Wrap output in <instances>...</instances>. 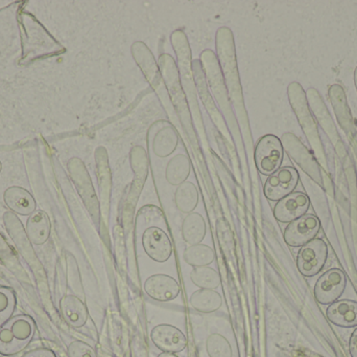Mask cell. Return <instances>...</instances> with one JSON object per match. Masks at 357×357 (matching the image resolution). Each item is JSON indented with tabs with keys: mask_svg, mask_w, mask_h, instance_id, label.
<instances>
[{
	"mask_svg": "<svg viewBox=\"0 0 357 357\" xmlns=\"http://www.w3.org/2000/svg\"><path fill=\"white\" fill-rule=\"evenodd\" d=\"M215 43L220 66L224 71V80L226 81L230 101L233 106L237 107L239 122L241 123L245 122V126L249 128V121H248L247 111L243 104V92H241V82H239L234 40H233L232 31L229 27H222L218 29Z\"/></svg>",
	"mask_w": 357,
	"mask_h": 357,
	"instance_id": "obj_1",
	"label": "cell"
},
{
	"mask_svg": "<svg viewBox=\"0 0 357 357\" xmlns=\"http://www.w3.org/2000/svg\"><path fill=\"white\" fill-rule=\"evenodd\" d=\"M132 54L134 60L137 63L139 68L142 69L144 77L148 80L149 83L154 88L155 92L158 96L163 108L167 111L169 119H175V110H174L173 102L171 96L167 92V86L163 81L160 68L153 56L152 52L146 43L142 41H135L132 45Z\"/></svg>",
	"mask_w": 357,
	"mask_h": 357,
	"instance_id": "obj_2",
	"label": "cell"
},
{
	"mask_svg": "<svg viewBox=\"0 0 357 357\" xmlns=\"http://www.w3.org/2000/svg\"><path fill=\"white\" fill-rule=\"evenodd\" d=\"M35 324L29 316L12 319L0 328V354L10 356L25 347L33 339Z\"/></svg>",
	"mask_w": 357,
	"mask_h": 357,
	"instance_id": "obj_3",
	"label": "cell"
},
{
	"mask_svg": "<svg viewBox=\"0 0 357 357\" xmlns=\"http://www.w3.org/2000/svg\"><path fill=\"white\" fill-rule=\"evenodd\" d=\"M283 145L278 136L266 134L258 140L254 150L256 168L262 175L270 176L282 165Z\"/></svg>",
	"mask_w": 357,
	"mask_h": 357,
	"instance_id": "obj_4",
	"label": "cell"
},
{
	"mask_svg": "<svg viewBox=\"0 0 357 357\" xmlns=\"http://www.w3.org/2000/svg\"><path fill=\"white\" fill-rule=\"evenodd\" d=\"M202 68L205 71L206 78H207L208 83L211 88L212 94L215 96L220 105V110L225 115L230 112L231 110L230 100H229L228 89L225 86V80L222 78V71H220V64H218V59L211 50H205L201 54Z\"/></svg>",
	"mask_w": 357,
	"mask_h": 357,
	"instance_id": "obj_5",
	"label": "cell"
},
{
	"mask_svg": "<svg viewBox=\"0 0 357 357\" xmlns=\"http://www.w3.org/2000/svg\"><path fill=\"white\" fill-rule=\"evenodd\" d=\"M328 249L324 240L314 238L301 247L297 256V268L306 278L318 275L324 268Z\"/></svg>",
	"mask_w": 357,
	"mask_h": 357,
	"instance_id": "obj_6",
	"label": "cell"
},
{
	"mask_svg": "<svg viewBox=\"0 0 357 357\" xmlns=\"http://www.w3.org/2000/svg\"><path fill=\"white\" fill-rule=\"evenodd\" d=\"M299 182V173L293 167L280 168L278 171L268 176L264 187V196L271 201L278 203L291 194Z\"/></svg>",
	"mask_w": 357,
	"mask_h": 357,
	"instance_id": "obj_7",
	"label": "cell"
},
{
	"mask_svg": "<svg viewBox=\"0 0 357 357\" xmlns=\"http://www.w3.org/2000/svg\"><path fill=\"white\" fill-rule=\"evenodd\" d=\"M346 275L340 268H331L325 272L314 287V297L323 305L335 303L346 289Z\"/></svg>",
	"mask_w": 357,
	"mask_h": 357,
	"instance_id": "obj_8",
	"label": "cell"
},
{
	"mask_svg": "<svg viewBox=\"0 0 357 357\" xmlns=\"http://www.w3.org/2000/svg\"><path fill=\"white\" fill-rule=\"evenodd\" d=\"M320 228L319 218L312 214H306L287 226L284 231V241L289 247H302L316 238Z\"/></svg>",
	"mask_w": 357,
	"mask_h": 357,
	"instance_id": "obj_9",
	"label": "cell"
},
{
	"mask_svg": "<svg viewBox=\"0 0 357 357\" xmlns=\"http://www.w3.org/2000/svg\"><path fill=\"white\" fill-rule=\"evenodd\" d=\"M142 245L146 255L154 261L163 263L171 259L173 245L169 235L158 226H150L142 234Z\"/></svg>",
	"mask_w": 357,
	"mask_h": 357,
	"instance_id": "obj_10",
	"label": "cell"
},
{
	"mask_svg": "<svg viewBox=\"0 0 357 357\" xmlns=\"http://www.w3.org/2000/svg\"><path fill=\"white\" fill-rule=\"evenodd\" d=\"M310 207V201L305 193L293 192L277 203L274 216L281 224H291L306 215Z\"/></svg>",
	"mask_w": 357,
	"mask_h": 357,
	"instance_id": "obj_11",
	"label": "cell"
},
{
	"mask_svg": "<svg viewBox=\"0 0 357 357\" xmlns=\"http://www.w3.org/2000/svg\"><path fill=\"white\" fill-rule=\"evenodd\" d=\"M192 69L195 86H197V92H199L202 101L205 104V108L207 109L210 117L214 122V125L220 130L225 140L229 142V144L232 145V138H231L230 132L227 128L226 122L224 121L213 101L210 98L209 92H208V87L206 85L205 79H204L203 68H202L201 62L199 60L192 61Z\"/></svg>",
	"mask_w": 357,
	"mask_h": 357,
	"instance_id": "obj_12",
	"label": "cell"
},
{
	"mask_svg": "<svg viewBox=\"0 0 357 357\" xmlns=\"http://www.w3.org/2000/svg\"><path fill=\"white\" fill-rule=\"evenodd\" d=\"M153 344L162 352L180 354L186 348L187 340L184 333L169 324H161L151 331Z\"/></svg>",
	"mask_w": 357,
	"mask_h": 357,
	"instance_id": "obj_13",
	"label": "cell"
},
{
	"mask_svg": "<svg viewBox=\"0 0 357 357\" xmlns=\"http://www.w3.org/2000/svg\"><path fill=\"white\" fill-rule=\"evenodd\" d=\"M144 291L151 299L158 302H169L175 300L180 293L178 281L167 275H154L144 283Z\"/></svg>",
	"mask_w": 357,
	"mask_h": 357,
	"instance_id": "obj_14",
	"label": "cell"
},
{
	"mask_svg": "<svg viewBox=\"0 0 357 357\" xmlns=\"http://www.w3.org/2000/svg\"><path fill=\"white\" fill-rule=\"evenodd\" d=\"M3 201L6 207L21 216H31L36 211V201L33 195L21 187H10L4 191Z\"/></svg>",
	"mask_w": 357,
	"mask_h": 357,
	"instance_id": "obj_15",
	"label": "cell"
},
{
	"mask_svg": "<svg viewBox=\"0 0 357 357\" xmlns=\"http://www.w3.org/2000/svg\"><path fill=\"white\" fill-rule=\"evenodd\" d=\"M60 309L64 320L75 328H81L87 323V306L77 296H65L61 300Z\"/></svg>",
	"mask_w": 357,
	"mask_h": 357,
	"instance_id": "obj_16",
	"label": "cell"
},
{
	"mask_svg": "<svg viewBox=\"0 0 357 357\" xmlns=\"http://www.w3.org/2000/svg\"><path fill=\"white\" fill-rule=\"evenodd\" d=\"M326 316L337 326H357V303L350 300L335 302L327 308Z\"/></svg>",
	"mask_w": 357,
	"mask_h": 357,
	"instance_id": "obj_17",
	"label": "cell"
},
{
	"mask_svg": "<svg viewBox=\"0 0 357 357\" xmlns=\"http://www.w3.org/2000/svg\"><path fill=\"white\" fill-rule=\"evenodd\" d=\"M52 230L50 217L44 211H35L26 221V236L33 245H42L48 240Z\"/></svg>",
	"mask_w": 357,
	"mask_h": 357,
	"instance_id": "obj_18",
	"label": "cell"
},
{
	"mask_svg": "<svg viewBox=\"0 0 357 357\" xmlns=\"http://www.w3.org/2000/svg\"><path fill=\"white\" fill-rule=\"evenodd\" d=\"M162 124V128L158 130L153 138L152 148L154 154L160 159H165L175 152L178 145L177 130L171 124Z\"/></svg>",
	"mask_w": 357,
	"mask_h": 357,
	"instance_id": "obj_19",
	"label": "cell"
},
{
	"mask_svg": "<svg viewBox=\"0 0 357 357\" xmlns=\"http://www.w3.org/2000/svg\"><path fill=\"white\" fill-rule=\"evenodd\" d=\"M181 231H182L183 240L185 242L188 243L189 245H199L205 238L207 226L203 216L192 212L183 220Z\"/></svg>",
	"mask_w": 357,
	"mask_h": 357,
	"instance_id": "obj_20",
	"label": "cell"
},
{
	"mask_svg": "<svg viewBox=\"0 0 357 357\" xmlns=\"http://www.w3.org/2000/svg\"><path fill=\"white\" fill-rule=\"evenodd\" d=\"M189 302L193 309L202 314L218 312L222 305V297L214 289H199L192 293Z\"/></svg>",
	"mask_w": 357,
	"mask_h": 357,
	"instance_id": "obj_21",
	"label": "cell"
},
{
	"mask_svg": "<svg viewBox=\"0 0 357 357\" xmlns=\"http://www.w3.org/2000/svg\"><path fill=\"white\" fill-rule=\"evenodd\" d=\"M191 166L188 156L178 153L167 163L165 178L171 186L178 187L187 182L190 175Z\"/></svg>",
	"mask_w": 357,
	"mask_h": 357,
	"instance_id": "obj_22",
	"label": "cell"
},
{
	"mask_svg": "<svg viewBox=\"0 0 357 357\" xmlns=\"http://www.w3.org/2000/svg\"><path fill=\"white\" fill-rule=\"evenodd\" d=\"M199 191L195 184L190 182H185L178 187L175 193L176 207L181 213H192L199 205Z\"/></svg>",
	"mask_w": 357,
	"mask_h": 357,
	"instance_id": "obj_23",
	"label": "cell"
},
{
	"mask_svg": "<svg viewBox=\"0 0 357 357\" xmlns=\"http://www.w3.org/2000/svg\"><path fill=\"white\" fill-rule=\"evenodd\" d=\"M214 257H215V254L212 247H210L209 245H202V243L189 245L185 249L184 254H183L185 262L193 268L209 266L214 261Z\"/></svg>",
	"mask_w": 357,
	"mask_h": 357,
	"instance_id": "obj_24",
	"label": "cell"
},
{
	"mask_svg": "<svg viewBox=\"0 0 357 357\" xmlns=\"http://www.w3.org/2000/svg\"><path fill=\"white\" fill-rule=\"evenodd\" d=\"M190 280L201 289H216L220 285V274L209 266L193 268L190 272Z\"/></svg>",
	"mask_w": 357,
	"mask_h": 357,
	"instance_id": "obj_25",
	"label": "cell"
},
{
	"mask_svg": "<svg viewBox=\"0 0 357 357\" xmlns=\"http://www.w3.org/2000/svg\"><path fill=\"white\" fill-rule=\"evenodd\" d=\"M206 350L209 357H232L231 344L226 337L218 333L208 337L206 341Z\"/></svg>",
	"mask_w": 357,
	"mask_h": 357,
	"instance_id": "obj_26",
	"label": "cell"
},
{
	"mask_svg": "<svg viewBox=\"0 0 357 357\" xmlns=\"http://www.w3.org/2000/svg\"><path fill=\"white\" fill-rule=\"evenodd\" d=\"M15 307V297L8 289L0 287V326L12 316Z\"/></svg>",
	"mask_w": 357,
	"mask_h": 357,
	"instance_id": "obj_27",
	"label": "cell"
},
{
	"mask_svg": "<svg viewBox=\"0 0 357 357\" xmlns=\"http://www.w3.org/2000/svg\"><path fill=\"white\" fill-rule=\"evenodd\" d=\"M69 357H98L96 350L89 344L75 341L68 346Z\"/></svg>",
	"mask_w": 357,
	"mask_h": 357,
	"instance_id": "obj_28",
	"label": "cell"
},
{
	"mask_svg": "<svg viewBox=\"0 0 357 357\" xmlns=\"http://www.w3.org/2000/svg\"><path fill=\"white\" fill-rule=\"evenodd\" d=\"M24 357H56L54 352L48 349L36 350V351L31 352Z\"/></svg>",
	"mask_w": 357,
	"mask_h": 357,
	"instance_id": "obj_29",
	"label": "cell"
},
{
	"mask_svg": "<svg viewBox=\"0 0 357 357\" xmlns=\"http://www.w3.org/2000/svg\"><path fill=\"white\" fill-rule=\"evenodd\" d=\"M349 349L351 356L357 357V328L352 333L351 337H350Z\"/></svg>",
	"mask_w": 357,
	"mask_h": 357,
	"instance_id": "obj_30",
	"label": "cell"
},
{
	"mask_svg": "<svg viewBox=\"0 0 357 357\" xmlns=\"http://www.w3.org/2000/svg\"><path fill=\"white\" fill-rule=\"evenodd\" d=\"M158 357H178L177 354H169V352H161Z\"/></svg>",
	"mask_w": 357,
	"mask_h": 357,
	"instance_id": "obj_31",
	"label": "cell"
},
{
	"mask_svg": "<svg viewBox=\"0 0 357 357\" xmlns=\"http://www.w3.org/2000/svg\"><path fill=\"white\" fill-rule=\"evenodd\" d=\"M1 170H2V163H1V161H0V173H1Z\"/></svg>",
	"mask_w": 357,
	"mask_h": 357,
	"instance_id": "obj_32",
	"label": "cell"
}]
</instances>
